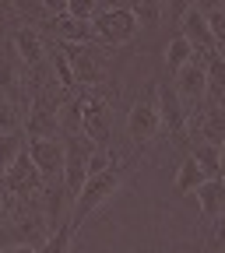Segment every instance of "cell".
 <instances>
[{
	"instance_id": "1",
	"label": "cell",
	"mask_w": 225,
	"mask_h": 253,
	"mask_svg": "<svg viewBox=\"0 0 225 253\" xmlns=\"http://www.w3.org/2000/svg\"><path fill=\"white\" fill-rule=\"evenodd\" d=\"M162 134V109H158V78H151L127 113V137L134 148H148Z\"/></svg>"
},
{
	"instance_id": "2",
	"label": "cell",
	"mask_w": 225,
	"mask_h": 253,
	"mask_svg": "<svg viewBox=\"0 0 225 253\" xmlns=\"http://www.w3.org/2000/svg\"><path fill=\"white\" fill-rule=\"evenodd\" d=\"M120 179H123V166H120V158L113 155V162L106 166V169H99V172H91L88 179H85V186H81V194H78V201H74V208H71V221H74V229L81 225V221L99 208L102 201H109L116 190H120Z\"/></svg>"
},
{
	"instance_id": "3",
	"label": "cell",
	"mask_w": 225,
	"mask_h": 253,
	"mask_svg": "<svg viewBox=\"0 0 225 253\" xmlns=\"http://www.w3.org/2000/svg\"><path fill=\"white\" fill-rule=\"evenodd\" d=\"M99 155V144L88 141L85 134H63V194H67L71 208L81 194V186L88 179L91 158Z\"/></svg>"
},
{
	"instance_id": "4",
	"label": "cell",
	"mask_w": 225,
	"mask_h": 253,
	"mask_svg": "<svg viewBox=\"0 0 225 253\" xmlns=\"http://www.w3.org/2000/svg\"><path fill=\"white\" fill-rule=\"evenodd\" d=\"M60 46H63V53H67V60H71L78 88L91 91V88L102 84V78L109 71V56H106L102 42H60Z\"/></svg>"
},
{
	"instance_id": "5",
	"label": "cell",
	"mask_w": 225,
	"mask_h": 253,
	"mask_svg": "<svg viewBox=\"0 0 225 253\" xmlns=\"http://www.w3.org/2000/svg\"><path fill=\"white\" fill-rule=\"evenodd\" d=\"M137 14L123 4H113L109 11H99L91 18V32H95V42H102L106 49H116V46H127L134 36H137Z\"/></svg>"
},
{
	"instance_id": "6",
	"label": "cell",
	"mask_w": 225,
	"mask_h": 253,
	"mask_svg": "<svg viewBox=\"0 0 225 253\" xmlns=\"http://www.w3.org/2000/svg\"><path fill=\"white\" fill-rule=\"evenodd\" d=\"M0 186H4V194L14 197V201H43L46 197V179L39 176V169H36L28 151H21L14 158V166L0 176Z\"/></svg>"
},
{
	"instance_id": "7",
	"label": "cell",
	"mask_w": 225,
	"mask_h": 253,
	"mask_svg": "<svg viewBox=\"0 0 225 253\" xmlns=\"http://www.w3.org/2000/svg\"><path fill=\"white\" fill-rule=\"evenodd\" d=\"M81 95V134L88 141H95L102 151H109V141H113V113H109V102L102 99L99 91H78Z\"/></svg>"
},
{
	"instance_id": "8",
	"label": "cell",
	"mask_w": 225,
	"mask_h": 253,
	"mask_svg": "<svg viewBox=\"0 0 225 253\" xmlns=\"http://www.w3.org/2000/svg\"><path fill=\"white\" fill-rule=\"evenodd\" d=\"M25 151L32 155L39 176L46 179V190L63 186V137H28Z\"/></svg>"
},
{
	"instance_id": "9",
	"label": "cell",
	"mask_w": 225,
	"mask_h": 253,
	"mask_svg": "<svg viewBox=\"0 0 225 253\" xmlns=\"http://www.w3.org/2000/svg\"><path fill=\"white\" fill-rule=\"evenodd\" d=\"M158 109H162V130L169 134V141L176 148H186V141H190V113L180 102L173 81L169 84L158 81Z\"/></svg>"
},
{
	"instance_id": "10",
	"label": "cell",
	"mask_w": 225,
	"mask_h": 253,
	"mask_svg": "<svg viewBox=\"0 0 225 253\" xmlns=\"http://www.w3.org/2000/svg\"><path fill=\"white\" fill-rule=\"evenodd\" d=\"M173 84H176V95H180V102L186 106V113L194 116L204 106V95H208V60L194 53V60L173 78Z\"/></svg>"
},
{
	"instance_id": "11",
	"label": "cell",
	"mask_w": 225,
	"mask_h": 253,
	"mask_svg": "<svg viewBox=\"0 0 225 253\" xmlns=\"http://www.w3.org/2000/svg\"><path fill=\"white\" fill-rule=\"evenodd\" d=\"M32 28L43 32L53 42H95L91 21H81L74 14H53V18H43L39 25H32Z\"/></svg>"
},
{
	"instance_id": "12",
	"label": "cell",
	"mask_w": 225,
	"mask_h": 253,
	"mask_svg": "<svg viewBox=\"0 0 225 253\" xmlns=\"http://www.w3.org/2000/svg\"><path fill=\"white\" fill-rule=\"evenodd\" d=\"M7 42H11V49L18 53V60L25 63V71L46 63V36H43V32H36L32 25H14L11 36H7Z\"/></svg>"
},
{
	"instance_id": "13",
	"label": "cell",
	"mask_w": 225,
	"mask_h": 253,
	"mask_svg": "<svg viewBox=\"0 0 225 253\" xmlns=\"http://www.w3.org/2000/svg\"><path fill=\"white\" fill-rule=\"evenodd\" d=\"M176 32H183V36L190 39V46H194V53H201V56H208V53H218V42H215V36H211V28H208V18H204V11H190L186 18H183V25L176 28Z\"/></svg>"
},
{
	"instance_id": "14",
	"label": "cell",
	"mask_w": 225,
	"mask_h": 253,
	"mask_svg": "<svg viewBox=\"0 0 225 253\" xmlns=\"http://www.w3.org/2000/svg\"><path fill=\"white\" fill-rule=\"evenodd\" d=\"M190 126L201 134V141L222 144L225 141V106H201L197 116H190Z\"/></svg>"
},
{
	"instance_id": "15",
	"label": "cell",
	"mask_w": 225,
	"mask_h": 253,
	"mask_svg": "<svg viewBox=\"0 0 225 253\" xmlns=\"http://www.w3.org/2000/svg\"><path fill=\"white\" fill-rule=\"evenodd\" d=\"M197 208H201L204 221H215L225 214V179H208L197 190Z\"/></svg>"
},
{
	"instance_id": "16",
	"label": "cell",
	"mask_w": 225,
	"mask_h": 253,
	"mask_svg": "<svg viewBox=\"0 0 225 253\" xmlns=\"http://www.w3.org/2000/svg\"><path fill=\"white\" fill-rule=\"evenodd\" d=\"M208 183V176H204V169L197 166V158L194 155H183V162H180V172H176V183H173V190L183 197V194H197V190Z\"/></svg>"
},
{
	"instance_id": "17",
	"label": "cell",
	"mask_w": 225,
	"mask_h": 253,
	"mask_svg": "<svg viewBox=\"0 0 225 253\" xmlns=\"http://www.w3.org/2000/svg\"><path fill=\"white\" fill-rule=\"evenodd\" d=\"M204 60H208V95H204V106H225V60L218 53H208Z\"/></svg>"
},
{
	"instance_id": "18",
	"label": "cell",
	"mask_w": 225,
	"mask_h": 253,
	"mask_svg": "<svg viewBox=\"0 0 225 253\" xmlns=\"http://www.w3.org/2000/svg\"><path fill=\"white\" fill-rule=\"evenodd\" d=\"M190 60H194V46H190V39L183 36V32H176V36L169 39V46H166V71H169V78H176Z\"/></svg>"
},
{
	"instance_id": "19",
	"label": "cell",
	"mask_w": 225,
	"mask_h": 253,
	"mask_svg": "<svg viewBox=\"0 0 225 253\" xmlns=\"http://www.w3.org/2000/svg\"><path fill=\"white\" fill-rule=\"evenodd\" d=\"M190 155L197 158V166L204 169L208 179H222V144H208V141H201V144L190 148Z\"/></svg>"
},
{
	"instance_id": "20",
	"label": "cell",
	"mask_w": 225,
	"mask_h": 253,
	"mask_svg": "<svg viewBox=\"0 0 225 253\" xmlns=\"http://www.w3.org/2000/svg\"><path fill=\"white\" fill-rule=\"evenodd\" d=\"M74 232H78V229H74V221H71V218H63L60 225H56V232L39 246V253H71V239H74Z\"/></svg>"
},
{
	"instance_id": "21",
	"label": "cell",
	"mask_w": 225,
	"mask_h": 253,
	"mask_svg": "<svg viewBox=\"0 0 225 253\" xmlns=\"http://www.w3.org/2000/svg\"><path fill=\"white\" fill-rule=\"evenodd\" d=\"M25 151V141H21V130L14 134H0V176H4L11 166H14V158Z\"/></svg>"
},
{
	"instance_id": "22",
	"label": "cell",
	"mask_w": 225,
	"mask_h": 253,
	"mask_svg": "<svg viewBox=\"0 0 225 253\" xmlns=\"http://www.w3.org/2000/svg\"><path fill=\"white\" fill-rule=\"evenodd\" d=\"M201 253H225V214L215 221H204V246Z\"/></svg>"
},
{
	"instance_id": "23",
	"label": "cell",
	"mask_w": 225,
	"mask_h": 253,
	"mask_svg": "<svg viewBox=\"0 0 225 253\" xmlns=\"http://www.w3.org/2000/svg\"><path fill=\"white\" fill-rule=\"evenodd\" d=\"M162 0H134V4H131V11L137 14V21L144 25V28H155L158 21H162Z\"/></svg>"
},
{
	"instance_id": "24",
	"label": "cell",
	"mask_w": 225,
	"mask_h": 253,
	"mask_svg": "<svg viewBox=\"0 0 225 253\" xmlns=\"http://www.w3.org/2000/svg\"><path fill=\"white\" fill-rule=\"evenodd\" d=\"M67 14H74L81 21H91L99 14V0H67Z\"/></svg>"
},
{
	"instance_id": "25",
	"label": "cell",
	"mask_w": 225,
	"mask_h": 253,
	"mask_svg": "<svg viewBox=\"0 0 225 253\" xmlns=\"http://www.w3.org/2000/svg\"><path fill=\"white\" fill-rule=\"evenodd\" d=\"M197 4H201V0H169V21L180 28V25H183V18L194 11Z\"/></svg>"
},
{
	"instance_id": "26",
	"label": "cell",
	"mask_w": 225,
	"mask_h": 253,
	"mask_svg": "<svg viewBox=\"0 0 225 253\" xmlns=\"http://www.w3.org/2000/svg\"><path fill=\"white\" fill-rule=\"evenodd\" d=\"M204 18H208V28H211L215 42L225 46V7H222V11H211V14H204Z\"/></svg>"
},
{
	"instance_id": "27",
	"label": "cell",
	"mask_w": 225,
	"mask_h": 253,
	"mask_svg": "<svg viewBox=\"0 0 225 253\" xmlns=\"http://www.w3.org/2000/svg\"><path fill=\"white\" fill-rule=\"evenodd\" d=\"M18 25V4L14 0H0V28H14Z\"/></svg>"
},
{
	"instance_id": "28",
	"label": "cell",
	"mask_w": 225,
	"mask_h": 253,
	"mask_svg": "<svg viewBox=\"0 0 225 253\" xmlns=\"http://www.w3.org/2000/svg\"><path fill=\"white\" fill-rule=\"evenodd\" d=\"M43 4V11L53 18V14H67V0H39Z\"/></svg>"
},
{
	"instance_id": "29",
	"label": "cell",
	"mask_w": 225,
	"mask_h": 253,
	"mask_svg": "<svg viewBox=\"0 0 225 253\" xmlns=\"http://www.w3.org/2000/svg\"><path fill=\"white\" fill-rule=\"evenodd\" d=\"M222 7H225V0H201V4H197V11H204V14L222 11Z\"/></svg>"
},
{
	"instance_id": "30",
	"label": "cell",
	"mask_w": 225,
	"mask_h": 253,
	"mask_svg": "<svg viewBox=\"0 0 225 253\" xmlns=\"http://www.w3.org/2000/svg\"><path fill=\"white\" fill-rule=\"evenodd\" d=\"M0 253H39L36 246H11V250H0Z\"/></svg>"
},
{
	"instance_id": "31",
	"label": "cell",
	"mask_w": 225,
	"mask_h": 253,
	"mask_svg": "<svg viewBox=\"0 0 225 253\" xmlns=\"http://www.w3.org/2000/svg\"><path fill=\"white\" fill-rule=\"evenodd\" d=\"M218 56H222V60H225V46H218Z\"/></svg>"
},
{
	"instance_id": "32",
	"label": "cell",
	"mask_w": 225,
	"mask_h": 253,
	"mask_svg": "<svg viewBox=\"0 0 225 253\" xmlns=\"http://www.w3.org/2000/svg\"><path fill=\"white\" fill-rule=\"evenodd\" d=\"M4 197H7V194H4V186H0V204H4Z\"/></svg>"
}]
</instances>
